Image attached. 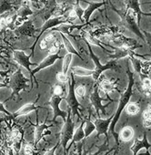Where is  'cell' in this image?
Segmentation results:
<instances>
[{"label":"cell","instance_id":"cell-43","mask_svg":"<svg viewBox=\"0 0 151 155\" xmlns=\"http://www.w3.org/2000/svg\"><path fill=\"white\" fill-rule=\"evenodd\" d=\"M116 149H117V148H113V149H108V150H107V151L105 152V154H104V155H108V154H109V153H110V152H111L112 150H116Z\"/></svg>","mask_w":151,"mask_h":155},{"label":"cell","instance_id":"cell-6","mask_svg":"<svg viewBox=\"0 0 151 155\" xmlns=\"http://www.w3.org/2000/svg\"><path fill=\"white\" fill-rule=\"evenodd\" d=\"M121 18H122V24L127 28H128L130 31L135 33L142 40H145V37L141 32V29L137 24V17L133 10L131 9L125 10L124 14H121Z\"/></svg>","mask_w":151,"mask_h":155},{"label":"cell","instance_id":"cell-25","mask_svg":"<svg viewBox=\"0 0 151 155\" xmlns=\"http://www.w3.org/2000/svg\"><path fill=\"white\" fill-rule=\"evenodd\" d=\"M33 14V12H32V10L29 8V7L26 4H24L19 9H18V13H17V16H18V19H20L22 22H25L24 21V18H26L27 16H30V15H32Z\"/></svg>","mask_w":151,"mask_h":155},{"label":"cell","instance_id":"cell-22","mask_svg":"<svg viewBox=\"0 0 151 155\" xmlns=\"http://www.w3.org/2000/svg\"><path fill=\"white\" fill-rule=\"evenodd\" d=\"M60 36H61V38H63V39H62V40H63V44H64V47L66 48V49L67 50V52L70 53V54H74V55H76V56H78L81 60H84L83 57L80 56V54L78 52V50L74 48V46L72 45V43L70 42V40L65 36V34L62 33V32H60Z\"/></svg>","mask_w":151,"mask_h":155},{"label":"cell","instance_id":"cell-3","mask_svg":"<svg viewBox=\"0 0 151 155\" xmlns=\"http://www.w3.org/2000/svg\"><path fill=\"white\" fill-rule=\"evenodd\" d=\"M82 39L86 42V44H87V46H88V48L89 55H90L91 58L93 59V61H94V62H95V64H96V68L94 69L95 73H94V75H93L94 81H95V82H96V83L98 82V81L99 80V78H100V76H101V74H102L104 71H106V70H108V69H114V70H117V68H120V66H118V65H117V61H116V60H110V61H108V63H106V64L102 65V64L100 63L99 58H98L94 54V52H93V50H92V47H91L90 43H89L86 38H82Z\"/></svg>","mask_w":151,"mask_h":155},{"label":"cell","instance_id":"cell-27","mask_svg":"<svg viewBox=\"0 0 151 155\" xmlns=\"http://www.w3.org/2000/svg\"><path fill=\"white\" fill-rule=\"evenodd\" d=\"M140 111V107L137 103H128L127 105V113L130 116H135L137 114H138Z\"/></svg>","mask_w":151,"mask_h":155},{"label":"cell","instance_id":"cell-19","mask_svg":"<svg viewBox=\"0 0 151 155\" xmlns=\"http://www.w3.org/2000/svg\"><path fill=\"white\" fill-rule=\"evenodd\" d=\"M85 123H86V120H84L81 124L79 125V127L77 129V130H76V132L74 133L73 135V139H72V141L71 143L68 145V147L66 148V153L69 150V148L73 145V144H77L79 143V141H82L86 137H85V130H84V126H85Z\"/></svg>","mask_w":151,"mask_h":155},{"label":"cell","instance_id":"cell-9","mask_svg":"<svg viewBox=\"0 0 151 155\" xmlns=\"http://www.w3.org/2000/svg\"><path fill=\"white\" fill-rule=\"evenodd\" d=\"M114 118V115L110 116L108 119H101V118H95L93 120V123L96 127V130H97V138L98 140L99 139L100 135L104 134L106 136V142L108 143V129H109V126L112 122V120Z\"/></svg>","mask_w":151,"mask_h":155},{"label":"cell","instance_id":"cell-11","mask_svg":"<svg viewBox=\"0 0 151 155\" xmlns=\"http://www.w3.org/2000/svg\"><path fill=\"white\" fill-rule=\"evenodd\" d=\"M13 55H14V58L15 60L19 64L21 65L22 67H24L28 72H29V75L31 77V81H32V70L30 68V66L31 65H36L35 63H32L29 59L30 58L34 57L33 55H28L27 56L25 54L24 51H21V50H13Z\"/></svg>","mask_w":151,"mask_h":155},{"label":"cell","instance_id":"cell-34","mask_svg":"<svg viewBox=\"0 0 151 155\" xmlns=\"http://www.w3.org/2000/svg\"><path fill=\"white\" fill-rule=\"evenodd\" d=\"M56 79L60 83H67V81L69 80V77L65 75L63 72H58L56 74Z\"/></svg>","mask_w":151,"mask_h":155},{"label":"cell","instance_id":"cell-1","mask_svg":"<svg viewBox=\"0 0 151 155\" xmlns=\"http://www.w3.org/2000/svg\"><path fill=\"white\" fill-rule=\"evenodd\" d=\"M127 74L128 76V85L126 89V91L121 93V97L119 99V101H118V106H117V110L116 111V113L114 114V118L112 120V122L109 126V130L110 132L112 133L113 137L115 138V140L117 142V144L118 145L119 144V134H117L115 130V127L121 116V113L123 111V110L127 107V105L129 103V101L131 99V96L133 95V86H134V83H135V79H134V74L133 72H131L130 70V68H129V65H128V62H127Z\"/></svg>","mask_w":151,"mask_h":155},{"label":"cell","instance_id":"cell-35","mask_svg":"<svg viewBox=\"0 0 151 155\" xmlns=\"http://www.w3.org/2000/svg\"><path fill=\"white\" fill-rule=\"evenodd\" d=\"M76 95H78L79 97H84L86 94V87L85 85H79L77 87V89L75 90Z\"/></svg>","mask_w":151,"mask_h":155},{"label":"cell","instance_id":"cell-21","mask_svg":"<svg viewBox=\"0 0 151 155\" xmlns=\"http://www.w3.org/2000/svg\"><path fill=\"white\" fill-rule=\"evenodd\" d=\"M140 80H141V91L146 96L150 97L151 96V79L147 75L144 74H139Z\"/></svg>","mask_w":151,"mask_h":155},{"label":"cell","instance_id":"cell-5","mask_svg":"<svg viewBox=\"0 0 151 155\" xmlns=\"http://www.w3.org/2000/svg\"><path fill=\"white\" fill-rule=\"evenodd\" d=\"M74 120H73V116H72V111L71 110H68L66 120L65 121L64 127L61 130L60 134V143L63 147V155H66V148L68 141L72 140L73 135H74Z\"/></svg>","mask_w":151,"mask_h":155},{"label":"cell","instance_id":"cell-18","mask_svg":"<svg viewBox=\"0 0 151 155\" xmlns=\"http://www.w3.org/2000/svg\"><path fill=\"white\" fill-rule=\"evenodd\" d=\"M16 33L21 36H27V37H33L36 33V29L34 28V25L32 21L27 20L25 21L21 26L16 28Z\"/></svg>","mask_w":151,"mask_h":155},{"label":"cell","instance_id":"cell-4","mask_svg":"<svg viewBox=\"0 0 151 155\" xmlns=\"http://www.w3.org/2000/svg\"><path fill=\"white\" fill-rule=\"evenodd\" d=\"M68 83V93L67 96L66 98V101L72 111V115L73 117H79V120H82V116L79 113V110H80V104L77 99V95H76L75 92V85H76V80H75V75L71 72L70 74V78L67 81Z\"/></svg>","mask_w":151,"mask_h":155},{"label":"cell","instance_id":"cell-48","mask_svg":"<svg viewBox=\"0 0 151 155\" xmlns=\"http://www.w3.org/2000/svg\"><path fill=\"white\" fill-rule=\"evenodd\" d=\"M0 48H6V47H4V46H2L1 44H0Z\"/></svg>","mask_w":151,"mask_h":155},{"label":"cell","instance_id":"cell-16","mask_svg":"<svg viewBox=\"0 0 151 155\" xmlns=\"http://www.w3.org/2000/svg\"><path fill=\"white\" fill-rule=\"evenodd\" d=\"M39 100V96L37 97V99L36 100V101L34 103H27V104H25L23 105L20 109H18L13 115V119L17 118V117H19V116H22V115H27L32 111H35V110H37L39 109H47L46 107H43V106H36V103L37 102V101Z\"/></svg>","mask_w":151,"mask_h":155},{"label":"cell","instance_id":"cell-40","mask_svg":"<svg viewBox=\"0 0 151 155\" xmlns=\"http://www.w3.org/2000/svg\"><path fill=\"white\" fill-rule=\"evenodd\" d=\"M60 145H61V143H60V140H59V141L55 145V147H54V148H52V149H50V150H47V151H46V153H45L44 155H55V152H56V149H57Z\"/></svg>","mask_w":151,"mask_h":155},{"label":"cell","instance_id":"cell-33","mask_svg":"<svg viewBox=\"0 0 151 155\" xmlns=\"http://www.w3.org/2000/svg\"><path fill=\"white\" fill-rule=\"evenodd\" d=\"M52 90H53V95L63 97V94L65 92V87L64 86H61L60 84H56L52 88Z\"/></svg>","mask_w":151,"mask_h":155},{"label":"cell","instance_id":"cell-24","mask_svg":"<svg viewBox=\"0 0 151 155\" xmlns=\"http://www.w3.org/2000/svg\"><path fill=\"white\" fill-rule=\"evenodd\" d=\"M71 72L79 77H89L94 75L95 71L94 70H90V69H87L84 68H80V67H73L71 68Z\"/></svg>","mask_w":151,"mask_h":155},{"label":"cell","instance_id":"cell-30","mask_svg":"<svg viewBox=\"0 0 151 155\" xmlns=\"http://www.w3.org/2000/svg\"><path fill=\"white\" fill-rule=\"evenodd\" d=\"M71 60H72V54L70 53H67L64 56L63 58V66H62V72L66 75L67 72H68V68H69V66H70V63H71Z\"/></svg>","mask_w":151,"mask_h":155},{"label":"cell","instance_id":"cell-26","mask_svg":"<svg viewBox=\"0 0 151 155\" xmlns=\"http://www.w3.org/2000/svg\"><path fill=\"white\" fill-rule=\"evenodd\" d=\"M56 40L55 39V37L52 33L48 34L42 41H41V44H40V48L41 49H48Z\"/></svg>","mask_w":151,"mask_h":155},{"label":"cell","instance_id":"cell-32","mask_svg":"<svg viewBox=\"0 0 151 155\" xmlns=\"http://www.w3.org/2000/svg\"><path fill=\"white\" fill-rule=\"evenodd\" d=\"M151 72V59L150 60H143L141 67V73L144 75H148Z\"/></svg>","mask_w":151,"mask_h":155},{"label":"cell","instance_id":"cell-13","mask_svg":"<svg viewBox=\"0 0 151 155\" xmlns=\"http://www.w3.org/2000/svg\"><path fill=\"white\" fill-rule=\"evenodd\" d=\"M117 81H111V80L103 79V80L100 81L99 83H98V84L99 90H101V91H103L105 92L107 98H108V99L109 100V101H111V102H114L115 101L112 100V99L109 97V92H112V91H115V90H117L118 92H121V91L117 88Z\"/></svg>","mask_w":151,"mask_h":155},{"label":"cell","instance_id":"cell-37","mask_svg":"<svg viewBox=\"0 0 151 155\" xmlns=\"http://www.w3.org/2000/svg\"><path fill=\"white\" fill-rule=\"evenodd\" d=\"M108 142H105L102 146L99 147L98 150L96 151L95 153H89V154H87V152H85L84 155H99L102 151H107L108 150Z\"/></svg>","mask_w":151,"mask_h":155},{"label":"cell","instance_id":"cell-42","mask_svg":"<svg viewBox=\"0 0 151 155\" xmlns=\"http://www.w3.org/2000/svg\"><path fill=\"white\" fill-rule=\"evenodd\" d=\"M2 88H8V85L5 82H0V89Z\"/></svg>","mask_w":151,"mask_h":155},{"label":"cell","instance_id":"cell-14","mask_svg":"<svg viewBox=\"0 0 151 155\" xmlns=\"http://www.w3.org/2000/svg\"><path fill=\"white\" fill-rule=\"evenodd\" d=\"M35 126V142L33 145V148L36 149L37 145L38 144V142L46 136V135H49L51 132L49 130H47L50 127H52V125H47L46 122L42 123V124H38V122H37Z\"/></svg>","mask_w":151,"mask_h":155},{"label":"cell","instance_id":"cell-15","mask_svg":"<svg viewBox=\"0 0 151 155\" xmlns=\"http://www.w3.org/2000/svg\"><path fill=\"white\" fill-rule=\"evenodd\" d=\"M151 147V144L148 142L147 140V137H146V132L144 131V135L142 139H136L134 143L132 144V146L130 147L131 151L133 152V155H137V153L139 152L140 150L142 149H146V151H148L149 148Z\"/></svg>","mask_w":151,"mask_h":155},{"label":"cell","instance_id":"cell-29","mask_svg":"<svg viewBox=\"0 0 151 155\" xmlns=\"http://www.w3.org/2000/svg\"><path fill=\"white\" fill-rule=\"evenodd\" d=\"M13 8H14V3L10 1H8V0H1L0 1V14L12 10Z\"/></svg>","mask_w":151,"mask_h":155},{"label":"cell","instance_id":"cell-31","mask_svg":"<svg viewBox=\"0 0 151 155\" xmlns=\"http://www.w3.org/2000/svg\"><path fill=\"white\" fill-rule=\"evenodd\" d=\"M86 127H85V137H88L95 130H96V127L93 123V121H91L89 119L86 120Z\"/></svg>","mask_w":151,"mask_h":155},{"label":"cell","instance_id":"cell-12","mask_svg":"<svg viewBox=\"0 0 151 155\" xmlns=\"http://www.w3.org/2000/svg\"><path fill=\"white\" fill-rule=\"evenodd\" d=\"M64 57L63 56H59L58 54H49L35 69L32 70V78L35 80V82L37 83V87H38V83H37V81L36 79V77H35V74L38 71H40L41 69L43 68H46L47 67H50L52 66L57 59H62Z\"/></svg>","mask_w":151,"mask_h":155},{"label":"cell","instance_id":"cell-20","mask_svg":"<svg viewBox=\"0 0 151 155\" xmlns=\"http://www.w3.org/2000/svg\"><path fill=\"white\" fill-rule=\"evenodd\" d=\"M124 4L126 5V10L127 9H131L133 10L137 17V24L139 26L140 24V19L142 16V11L140 10V2L137 0H129V1H124Z\"/></svg>","mask_w":151,"mask_h":155},{"label":"cell","instance_id":"cell-28","mask_svg":"<svg viewBox=\"0 0 151 155\" xmlns=\"http://www.w3.org/2000/svg\"><path fill=\"white\" fill-rule=\"evenodd\" d=\"M73 11L77 15V18H79L83 23H85L83 16H84V10L80 7V1H76L75 4L73 5Z\"/></svg>","mask_w":151,"mask_h":155},{"label":"cell","instance_id":"cell-7","mask_svg":"<svg viewBox=\"0 0 151 155\" xmlns=\"http://www.w3.org/2000/svg\"><path fill=\"white\" fill-rule=\"evenodd\" d=\"M68 23H71V20H70V18H69L68 17H64V16H62V17H51L50 18H48V19L44 23V25H43V27H42V28H41V30H40L39 35L37 36V39L35 40V43H34L33 46H32V48H31L32 51H31L30 54L34 56L35 47H36L37 43L38 42L39 38H41V36H42L47 30H48V29H50V28H52L57 27V26H59V25L68 24Z\"/></svg>","mask_w":151,"mask_h":155},{"label":"cell","instance_id":"cell-44","mask_svg":"<svg viewBox=\"0 0 151 155\" xmlns=\"http://www.w3.org/2000/svg\"><path fill=\"white\" fill-rule=\"evenodd\" d=\"M142 15L143 16H146V17H151V12H149V13H144V12H142Z\"/></svg>","mask_w":151,"mask_h":155},{"label":"cell","instance_id":"cell-38","mask_svg":"<svg viewBox=\"0 0 151 155\" xmlns=\"http://www.w3.org/2000/svg\"><path fill=\"white\" fill-rule=\"evenodd\" d=\"M24 153H25V155H35L34 148H32V146H30L29 144L25 145V147H24Z\"/></svg>","mask_w":151,"mask_h":155},{"label":"cell","instance_id":"cell-17","mask_svg":"<svg viewBox=\"0 0 151 155\" xmlns=\"http://www.w3.org/2000/svg\"><path fill=\"white\" fill-rule=\"evenodd\" d=\"M86 3L88 4V7L84 10V16H83V18H84V21L86 23V25H88V22H89V19H90V17L91 15L93 14V12L96 10V9H98L99 8H101L102 6L106 5L108 3V1H100V2H90V1H85Z\"/></svg>","mask_w":151,"mask_h":155},{"label":"cell","instance_id":"cell-47","mask_svg":"<svg viewBox=\"0 0 151 155\" xmlns=\"http://www.w3.org/2000/svg\"><path fill=\"white\" fill-rule=\"evenodd\" d=\"M117 149H116V150H114V153H113V155H117Z\"/></svg>","mask_w":151,"mask_h":155},{"label":"cell","instance_id":"cell-46","mask_svg":"<svg viewBox=\"0 0 151 155\" xmlns=\"http://www.w3.org/2000/svg\"><path fill=\"white\" fill-rule=\"evenodd\" d=\"M70 155H77V151H76V150H75V151L71 152V153H70Z\"/></svg>","mask_w":151,"mask_h":155},{"label":"cell","instance_id":"cell-2","mask_svg":"<svg viewBox=\"0 0 151 155\" xmlns=\"http://www.w3.org/2000/svg\"><path fill=\"white\" fill-rule=\"evenodd\" d=\"M29 80L22 74L21 69L18 68V70L8 78L7 84L8 85V88L12 90V93L9 96L8 100H13L14 97H19L20 91L26 90L28 87Z\"/></svg>","mask_w":151,"mask_h":155},{"label":"cell","instance_id":"cell-23","mask_svg":"<svg viewBox=\"0 0 151 155\" xmlns=\"http://www.w3.org/2000/svg\"><path fill=\"white\" fill-rule=\"evenodd\" d=\"M134 137V130L130 126H125L122 128L120 134H119V139L123 141H129L132 140Z\"/></svg>","mask_w":151,"mask_h":155},{"label":"cell","instance_id":"cell-36","mask_svg":"<svg viewBox=\"0 0 151 155\" xmlns=\"http://www.w3.org/2000/svg\"><path fill=\"white\" fill-rule=\"evenodd\" d=\"M9 100H8V98L5 101H3V102H0V112H2V113H5V114H7L10 119H12V120H14L13 119V115L10 113V112H8L6 109H5V103L7 102V101H8Z\"/></svg>","mask_w":151,"mask_h":155},{"label":"cell","instance_id":"cell-49","mask_svg":"<svg viewBox=\"0 0 151 155\" xmlns=\"http://www.w3.org/2000/svg\"><path fill=\"white\" fill-rule=\"evenodd\" d=\"M56 155H60V154H56Z\"/></svg>","mask_w":151,"mask_h":155},{"label":"cell","instance_id":"cell-39","mask_svg":"<svg viewBox=\"0 0 151 155\" xmlns=\"http://www.w3.org/2000/svg\"><path fill=\"white\" fill-rule=\"evenodd\" d=\"M143 32V35L145 37V40L146 42L147 43V45L151 48V33L150 32H147L146 30H142Z\"/></svg>","mask_w":151,"mask_h":155},{"label":"cell","instance_id":"cell-8","mask_svg":"<svg viewBox=\"0 0 151 155\" xmlns=\"http://www.w3.org/2000/svg\"><path fill=\"white\" fill-rule=\"evenodd\" d=\"M89 100L91 104L93 105V107L96 110L98 118H100V112H102L103 115L107 114L106 111V108L104 105H102V101H105L104 99H102L99 95V88H98V82L94 84V87L92 89V91L89 95Z\"/></svg>","mask_w":151,"mask_h":155},{"label":"cell","instance_id":"cell-10","mask_svg":"<svg viewBox=\"0 0 151 155\" xmlns=\"http://www.w3.org/2000/svg\"><path fill=\"white\" fill-rule=\"evenodd\" d=\"M63 97H60V96H56V95H53L51 96L50 98V101H49V104L53 110V112H54V116H53V121L54 123H56V119L58 117H61L63 119L64 121H66V116H67V112L62 110L60 108H59V104L61 103V101H63Z\"/></svg>","mask_w":151,"mask_h":155},{"label":"cell","instance_id":"cell-45","mask_svg":"<svg viewBox=\"0 0 151 155\" xmlns=\"http://www.w3.org/2000/svg\"><path fill=\"white\" fill-rule=\"evenodd\" d=\"M140 155H151L148 151H146V153H142V154H140Z\"/></svg>","mask_w":151,"mask_h":155},{"label":"cell","instance_id":"cell-41","mask_svg":"<svg viewBox=\"0 0 151 155\" xmlns=\"http://www.w3.org/2000/svg\"><path fill=\"white\" fill-rule=\"evenodd\" d=\"M8 27H9V25H8L7 18H2L1 19H0V29H1V30L5 29Z\"/></svg>","mask_w":151,"mask_h":155}]
</instances>
